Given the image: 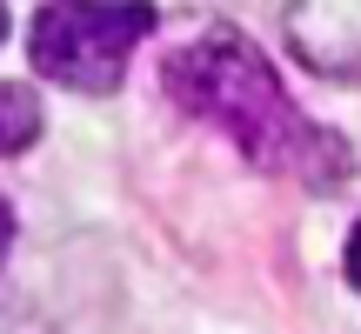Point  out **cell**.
I'll return each instance as SVG.
<instances>
[{"label": "cell", "mask_w": 361, "mask_h": 334, "mask_svg": "<svg viewBox=\"0 0 361 334\" xmlns=\"http://www.w3.org/2000/svg\"><path fill=\"white\" fill-rule=\"evenodd\" d=\"M7 247H13V207L0 201V268H7Z\"/></svg>", "instance_id": "obj_5"}, {"label": "cell", "mask_w": 361, "mask_h": 334, "mask_svg": "<svg viewBox=\"0 0 361 334\" xmlns=\"http://www.w3.org/2000/svg\"><path fill=\"white\" fill-rule=\"evenodd\" d=\"M341 268H348V287L361 295V221L348 228V254H341Z\"/></svg>", "instance_id": "obj_4"}, {"label": "cell", "mask_w": 361, "mask_h": 334, "mask_svg": "<svg viewBox=\"0 0 361 334\" xmlns=\"http://www.w3.org/2000/svg\"><path fill=\"white\" fill-rule=\"evenodd\" d=\"M161 87L180 114L207 120L214 134H228L261 174H295L308 187H335L348 174V147L341 134L314 128L295 101H288L281 74L268 67V54L234 27H207L201 40H188L168 54Z\"/></svg>", "instance_id": "obj_1"}, {"label": "cell", "mask_w": 361, "mask_h": 334, "mask_svg": "<svg viewBox=\"0 0 361 334\" xmlns=\"http://www.w3.org/2000/svg\"><path fill=\"white\" fill-rule=\"evenodd\" d=\"M40 94H27L20 80H0V161L7 154H20V147H34V134H40Z\"/></svg>", "instance_id": "obj_3"}, {"label": "cell", "mask_w": 361, "mask_h": 334, "mask_svg": "<svg viewBox=\"0 0 361 334\" xmlns=\"http://www.w3.org/2000/svg\"><path fill=\"white\" fill-rule=\"evenodd\" d=\"M0 34H7V7H0Z\"/></svg>", "instance_id": "obj_6"}, {"label": "cell", "mask_w": 361, "mask_h": 334, "mask_svg": "<svg viewBox=\"0 0 361 334\" xmlns=\"http://www.w3.org/2000/svg\"><path fill=\"white\" fill-rule=\"evenodd\" d=\"M154 34V7H74L54 0L34 13V67L67 94H114L134 47Z\"/></svg>", "instance_id": "obj_2"}]
</instances>
